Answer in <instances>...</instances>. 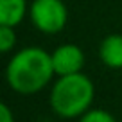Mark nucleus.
Returning <instances> with one entry per match:
<instances>
[{"label":"nucleus","instance_id":"1","mask_svg":"<svg viewBox=\"0 0 122 122\" xmlns=\"http://www.w3.org/2000/svg\"><path fill=\"white\" fill-rule=\"evenodd\" d=\"M56 76L52 57L41 47H25L13 54L5 66V81L20 95H32L50 83Z\"/></svg>","mask_w":122,"mask_h":122},{"label":"nucleus","instance_id":"2","mask_svg":"<svg viewBox=\"0 0 122 122\" xmlns=\"http://www.w3.org/2000/svg\"><path fill=\"white\" fill-rule=\"evenodd\" d=\"M95 97V86L92 79L83 72L70 76H57L52 84L49 102L56 115L63 118L83 117L90 110Z\"/></svg>","mask_w":122,"mask_h":122},{"label":"nucleus","instance_id":"3","mask_svg":"<svg viewBox=\"0 0 122 122\" xmlns=\"http://www.w3.org/2000/svg\"><path fill=\"white\" fill-rule=\"evenodd\" d=\"M29 16L40 32L57 34L68 22V9L63 0H32Z\"/></svg>","mask_w":122,"mask_h":122},{"label":"nucleus","instance_id":"4","mask_svg":"<svg viewBox=\"0 0 122 122\" xmlns=\"http://www.w3.org/2000/svg\"><path fill=\"white\" fill-rule=\"evenodd\" d=\"M50 57H52V66L56 76H70V74L83 72L84 61H86L83 49L74 43H63L56 47L50 52Z\"/></svg>","mask_w":122,"mask_h":122},{"label":"nucleus","instance_id":"5","mask_svg":"<svg viewBox=\"0 0 122 122\" xmlns=\"http://www.w3.org/2000/svg\"><path fill=\"white\" fill-rule=\"evenodd\" d=\"M99 57L108 68H122V34H108L101 41Z\"/></svg>","mask_w":122,"mask_h":122},{"label":"nucleus","instance_id":"6","mask_svg":"<svg viewBox=\"0 0 122 122\" xmlns=\"http://www.w3.org/2000/svg\"><path fill=\"white\" fill-rule=\"evenodd\" d=\"M27 15V0H0V25L16 27Z\"/></svg>","mask_w":122,"mask_h":122},{"label":"nucleus","instance_id":"7","mask_svg":"<svg viewBox=\"0 0 122 122\" xmlns=\"http://www.w3.org/2000/svg\"><path fill=\"white\" fill-rule=\"evenodd\" d=\"M16 45V32L11 25H0V50L4 54L11 52Z\"/></svg>","mask_w":122,"mask_h":122},{"label":"nucleus","instance_id":"8","mask_svg":"<svg viewBox=\"0 0 122 122\" xmlns=\"http://www.w3.org/2000/svg\"><path fill=\"white\" fill-rule=\"evenodd\" d=\"M79 122H117L115 117L106 110H88Z\"/></svg>","mask_w":122,"mask_h":122},{"label":"nucleus","instance_id":"9","mask_svg":"<svg viewBox=\"0 0 122 122\" xmlns=\"http://www.w3.org/2000/svg\"><path fill=\"white\" fill-rule=\"evenodd\" d=\"M0 117H2V122H15V115H13L11 108L7 104H2L0 106Z\"/></svg>","mask_w":122,"mask_h":122}]
</instances>
